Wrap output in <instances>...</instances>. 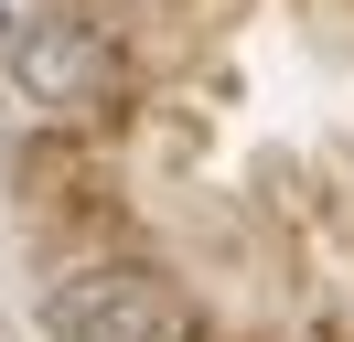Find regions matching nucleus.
Here are the masks:
<instances>
[{
    "instance_id": "2",
    "label": "nucleus",
    "mask_w": 354,
    "mask_h": 342,
    "mask_svg": "<svg viewBox=\"0 0 354 342\" xmlns=\"http://www.w3.org/2000/svg\"><path fill=\"white\" fill-rule=\"evenodd\" d=\"M44 332L54 342H183V299L151 268H75L44 289Z\"/></svg>"
},
{
    "instance_id": "1",
    "label": "nucleus",
    "mask_w": 354,
    "mask_h": 342,
    "mask_svg": "<svg viewBox=\"0 0 354 342\" xmlns=\"http://www.w3.org/2000/svg\"><path fill=\"white\" fill-rule=\"evenodd\" d=\"M0 97L44 107V118H86V107L118 97V54H108V32L75 21V11H22L0 32Z\"/></svg>"
}]
</instances>
